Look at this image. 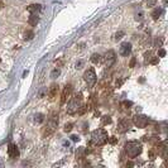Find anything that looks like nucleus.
Instances as JSON below:
<instances>
[{"label":"nucleus","mask_w":168,"mask_h":168,"mask_svg":"<svg viewBox=\"0 0 168 168\" xmlns=\"http://www.w3.org/2000/svg\"><path fill=\"white\" fill-rule=\"evenodd\" d=\"M124 148H125V152H126V154H128L129 157L135 158L141 153V150H143V145H141L140 141L131 140V141H128Z\"/></svg>","instance_id":"f257e3e1"},{"label":"nucleus","mask_w":168,"mask_h":168,"mask_svg":"<svg viewBox=\"0 0 168 168\" xmlns=\"http://www.w3.org/2000/svg\"><path fill=\"white\" fill-rule=\"evenodd\" d=\"M108 139H109L108 133L102 128L96 129L91 134V141H92L94 145H104L106 141H108Z\"/></svg>","instance_id":"f03ea898"},{"label":"nucleus","mask_w":168,"mask_h":168,"mask_svg":"<svg viewBox=\"0 0 168 168\" xmlns=\"http://www.w3.org/2000/svg\"><path fill=\"white\" fill-rule=\"evenodd\" d=\"M82 105V95L81 94H76L73 97H71V100L67 104V113L70 115H73L78 111V109Z\"/></svg>","instance_id":"7ed1b4c3"},{"label":"nucleus","mask_w":168,"mask_h":168,"mask_svg":"<svg viewBox=\"0 0 168 168\" xmlns=\"http://www.w3.org/2000/svg\"><path fill=\"white\" fill-rule=\"evenodd\" d=\"M57 124H58V114L53 113L51 115V118L48 119L47 126H46V129H44V131H43V137H48V135H51L52 133L54 131V129L57 128Z\"/></svg>","instance_id":"20e7f679"},{"label":"nucleus","mask_w":168,"mask_h":168,"mask_svg":"<svg viewBox=\"0 0 168 168\" xmlns=\"http://www.w3.org/2000/svg\"><path fill=\"white\" fill-rule=\"evenodd\" d=\"M84 80L87 82V85L90 87H92L94 85L96 84V80H97V77H96V73H95V68L94 67H91V68H88L86 72L84 73Z\"/></svg>","instance_id":"39448f33"},{"label":"nucleus","mask_w":168,"mask_h":168,"mask_svg":"<svg viewBox=\"0 0 168 168\" xmlns=\"http://www.w3.org/2000/svg\"><path fill=\"white\" fill-rule=\"evenodd\" d=\"M133 123H134V125L138 126V128H145L149 123V119L145 115H135V116L133 118Z\"/></svg>","instance_id":"423d86ee"},{"label":"nucleus","mask_w":168,"mask_h":168,"mask_svg":"<svg viewBox=\"0 0 168 168\" xmlns=\"http://www.w3.org/2000/svg\"><path fill=\"white\" fill-rule=\"evenodd\" d=\"M130 52H131V44L129 42L122 43V46H120V48H119L120 56H123V57H128V56L130 54Z\"/></svg>","instance_id":"0eeeda50"},{"label":"nucleus","mask_w":168,"mask_h":168,"mask_svg":"<svg viewBox=\"0 0 168 168\" xmlns=\"http://www.w3.org/2000/svg\"><path fill=\"white\" fill-rule=\"evenodd\" d=\"M116 61V57H115V52L114 51H109L106 52L105 54V64L106 67H111Z\"/></svg>","instance_id":"6e6552de"},{"label":"nucleus","mask_w":168,"mask_h":168,"mask_svg":"<svg viewBox=\"0 0 168 168\" xmlns=\"http://www.w3.org/2000/svg\"><path fill=\"white\" fill-rule=\"evenodd\" d=\"M129 126H130V122L128 119H122L118 124V130L120 133H126L129 130Z\"/></svg>","instance_id":"1a4fd4ad"},{"label":"nucleus","mask_w":168,"mask_h":168,"mask_svg":"<svg viewBox=\"0 0 168 168\" xmlns=\"http://www.w3.org/2000/svg\"><path fill=\"white\" fill-rule=\"evenodd\" d=\"M8 155L10 158H17L19 157V150H18V147L14 143H10L8 145Z\"/></svg>","instance_id":"9d476101"},{"label":"nucleus","mask_w":168,"mask_h":168,"mask_svg":"<svg viewBox=\"0 0 168 168\" xmlns=\"http://www.w3.org/2000/svg\"><path fill=\"white\" fill-rule=\"evenodd\" d=\"M71 91H72V86L71 85H67L66 87L63 88V92H62V97H61V104H66L67 99L71 95Z\"/></svg>","instance_id":"9b49d317"},{"label":"nucleus","mask_w":168,"mask_h":168,"mask_svg":"<svg viewBox=\"0 0 168 168\" xmlns=\"http://www.w3.org/2000/svg\"><path fill=\"white\" fill-rule=\"evenodd\" d=\"M167 143H168V141H167V140H164L163 143H162L161 145L158 147V148H159V152H158V153H159V155H161L162 158H167V154H168V148H167Z\"/></svg>","instance_id":"f8f14e48"},{"label":"nucleus","mask_w":168,"mask_h":168,"mask_svg":"<svg viewBox=\"0 0 168 168\" xmlns=\"http://www.w3.org/2000/svg\"><path fill=\"white\" fill-rule=\"evenodd\" d=\"M41 9H42V5L41 4H32L27 8V10H28L31 14H37L38 11H41Z\"/></svg>","instance_id":"ddd939ff"},{"label":"nucleus","mask_w":168,"mask_h":168,"mask_svg":"<svg viewBox=\"0 0 168 168\" xmlns=\"http://www.w3.org/2000/svg\"><path fill=\"white\" fill-rule=\"evenodd\" d=\"M38 22H39V17L37 15V14H31V17H29V19H28V23L31 25H37L38 24Z\"/></svg>","instance_id":"4468645a"},{"label":"nucleus","mask_w":168,"mask_h":168,"mask_svg":"<svg viewBox=\"0 0 168 168\" xmlns=\"http://www.w3.org/2000/svg\"><path fill=\"white\" fill-rule=\"evenodd\" d=\"M162 13H163V9H162V8H159V7H158V8H155L154 10H153V13H152L153 19H154V20H157L158 18L162 15Z\"/></svg>","instance_id":"2eb2a0df"},{"label":"nucleus","mask_w":168,"mask_h":168,"mask_svg":"<svg viewBox=\"0 0 168 168\" xmlns=\"http://www.w3.org/2000/svg\"><path fill=\"white\" fill-rule=\"evenodd\" d=\"M91 62L95 63V64L100 63V62H101V56H100L99 53H94V54L91 56Z\"/></svg>","instance_id":"dca6fc26"},{"label":"nucleus","mask_w":168,"mask_h":168,"mask_svg":"<svg viewBox=\"0 0 168 168\" xmlns=\"http://www.w3.org/2000/svg\"><path fill=\"white\" fill-rule=\"evenodd\" d=\"M57 91H58V86L56 84H53L52 86H51V91H49V96H51V99H53V97L56 96Z\"/></svg>","instance_id":"f3484780"},{"label":"nucleus","mask_w":168,"mask_h":168,"mask_svg":"<svg viewBox=\"0 0 168 168\" xmlns=\"http://www.w3.org/2000/svg\"><path fill=\"white\" fill-rule=\"evenodd\" d=\"M43 120H44V115H43V114L38 113V114H35V115H34V122L37 123V124L43 123Z\"/></svg>","instance_id":"a211bd4d"},{"label":"nucleus","mask_w":168,"mask_h":168,"mask_svg":"<svg viewBox=\"0 0 168 168\" xmlns=\"http://www.w3.org/2000/svg\"><path fill=\"white\" fill-rule=\"evenodd\" d=\"M101 123H102V125H108V124H111V118L108 116V115H105V116H102Z\"/></svg>","instance_id":"6ab92c4d"},{"label":"nucleus","mask_w":168,"mask_h":168,"mask_svg":"<svg viewBox=\"0 0 168 168\" xmlns=\"http://www.w3.org/2000/svg\"><path fill=\"white\" fill-rule=\"evenodd\" d=\"M162 43H163V38H162V37L155 38V41H154V47H157V48H161V47H162Z\"/></svg>","instance_id":"aec40b11"},{"label":"nucleus","mask_w":168,"mask_h":168,"mask_svg":"<svg viewBox=\"0 0 168 168\" xmlns=\"http://www.w3.org/2000/svg\"><path fill=\"white\" fill-rule=\"evenodd\" d=\"M33 37H34V33L32 31H28L25 33V39L27 41H31V39H33Z\"/></svg>","instance_id":"412c9836"},{"label":"nucleus","mask_w":168,"mask_h":168,"mask_svg":"<svg viewBox=\"0 0 168 168\" xmlns=\"http://www.w3.org/2000/svg\"><path fill=\"white\" fill-rule=\"evenodd\" d=\"M60 73H61V71L58 70V68L53 70L52 72H51V77H52V78H56V77H57V76H60Z\"/></svg>","instance_id":"4be33fe9"},{"label":"nucleus","mask_w":168,"mask_h":168,"mask_svg":"<svg viewBox=\"0 0 168 168\" xmlns=\"http://www.w3.org/2000/svg\"><path fill=\"white\" fill-rule=\"evenodd\" d=\"M124 34H125V33H124L123 31H119L116 34H115V41H119V39H122V38L124 37Z\"/></svg>","instance_id":"5701e85b"},{"label":"nucleus","mask_w":168,"mask_h":168,"mask_svg":"<svg viewBox=\"0 0 168 168\" xmlns=\"http://www.w3.org/2000/svg\"><path fill=\"white\" fill-rule=\"evenodd\" d=\"M122 105L124 106V108L129 109V108H131V106H133V102H131V101H128V100H125V101L122 102Z\"/></svg>","instance_id":"b1692460"},{"label":"nucleus","mask_w":168,"mask_h":168,"mask_svg":"<svg viewBox=\"0 0 168 168\" xmlns=\"http://www.w3.org/2000/svg\"><path fill=\"white\" fill-rule=\"evenodd\" d=\"M155 4H157V0H148V1H147V7L148 8L155 7Z\"/></svg>","instance_id":"393cba45"},{"label":"nucleus","mask_w":168,"mask_h":168,"mask_svg":"<svg viewBox=\"0 0 168 168\" xmlns=\"http://www.w3.org/2000/svg\"><path fill=\"white\" fill-rule=\"evenodd\" d=\"M143 18H144V13L143 11H139V13L137 14V17H135V19H137L138 22H140V20H143Z\"/></svg>","instance_id":"a878e982"},{"label":"nucleus","mask_w":168,"mask_h":168,"mask_svg":"<svg viewBox=\"0 0 168 168\" xmlns=\"http://www.w3.org/2000/svg\"><path fill=\"white\" fill-rule=\"evenodd\" d=\"M72 126H73V125H72L71 123H70V124H66V125H64V131H66V133H70L71 130H72Z\"/></svg>","instance_id":"bb28decb"},{"label":"nucleus","mask_w":168,"mask_h":168,"mask_svg":"<svg viewBox=\"0 0 168 168\" xmlns=\"http://www.w3.org/2000/svg\"><path fill=\"white\" fill-rule=\"evenodd\" d=\"M166 56V51H164L163 48H159V51H158V57H164Z\"/></svg>","instance_id":"cd10ccee"},{"label":"nucleus","mask_w":168,"mask_h":168,"mask_svg":"<svg viewBox=\"0 0 168 168\" xmlns=\"http://www.w3.org/2000/svg\"><path fill=\"white\" fill-rule=\"evenodd\" d=\"M82 66H84V61H78L77 63H76V68H81Z\"/></svg>","instance_id":"c85d7f7f"},{"label":"nucleus","mask_w":168,"mask_h":168,"mask_svg":"<svg viewBox=\"0 0 168 168\" xmlns=\"http://www.w3.org/2000/svg\"><path fill=\"white\" fill-rule=\"evenodd\" d=\"M71 139H72L73 141H78L80 140V137H78V135H71Z\"/></svg>","instance_id":"c756f323"},{"label":"nucleus","mask_w":168,"mask_h":168,"mask_svg":"<svg viewBox=\"0 0 168 168\" xmlns=\"http://www.w3.org/2000/svg\"><path fill=\"white\" fill-rule=\"evenodd\" d=\"M108 140L110 141L111 144H115V143H116V141H118V139H116V138H115V137H111L110 139H108Z\"/></svg>","instance_id":"7c9ffc66"},{"label":"nucleus","mask_w":168,"mask_h":168,"mask_svg":"<svg viewBox=\"0 0 168 168\" xmlns=\"http://www.w3.org/2000/svg\"><path fill=\"white\" fill-rule=\"evenodd\" d=\"M123 82H124V80H116V87H120V86H122Z\"/></svg>","instance_id":"2f4dec72"},{"label":"nucleus","mask_w":168,"mask_h":168,"mask_svg":"<svg viewBox=\"0 0 168 168\" xmlns=\"http://www.w3.org/2000/svg\"><path fill=\"white\" fill-rule=\"evenodd\" d=\"M150 63H152V64H157V63H158V57H154V58H152V61H150Z\"/></svg>","instance_id":"473e14b6"},{"label":"nucleus","mask_w":168,"mask_h":168,"mask_svg":"<svg viewBox=\"0 0 168 168\" xmlns=\"http://www.w3.org/2000/svg\"><path fill=\"white\" fill-rule=\"evenodd\" d=\"M135 62H137V60H135V58L133 57V58H131V61H130V64H129V66H130V67H134V66H135Z\"/></svg>","instance_id":"72a5a7b5"},{"label":"nucleus","mask_w":168,"mask_h":168,"mask_svg":"<svg viewBox=\"0 0 168 168\" xmlns=\"http://www.w3.org/2000/svg\"><path fill=\"white\" fill-rule=\"evenodd\" d=\"M46 91H47V88H43V90L39 92V97H43V96H44V94H46Z\"/></svg>","instance_id":"f704fd0d"},{"label":"nucleus","mask_w":168,"mask_h":168,"mask_svg":"<svg viewBox=\"0 0 168 168\" xmlns=\"http://www.w3.org/2000/svg\"><path fill=\"white\" fill-rule=\"evenodd\" d=\"M149 157H150V159H154V152H153V150L149 152Z\"/></svg>","instance_id":"c9c22d12"},{"label":"nucleus","mask_w":168,"mask_h":168,"mask_svg":"<svg viewBox=\"0 0 168 168\" xmlns=\"http://www.w3.org/2000/svg\"><path fill=\"white\" fill-rule=\"evenodd\" d=\"M62 144H63V147H67V148H68V147H70V141H67V140H64Z\"/></svg>","instance_id":"e433bc0d"},{"label":"nucleus","mask_w":168,"mask_h":168,"mask_svg":"<svg viewBox=\"0 0 168 168\" xmlns=\"http://www.w3.org/2000/svg\"><path fill=\"white\" fill-rule=\"evenodd\" d=\"M144 56H145V61H148L149 60V56H150V52H147Z\"/></svg>","instance_id":"4c0bfd02"},{"label":"nucleus","mask_w":168,"mask_h":168,"mask_svg":"<svg viewBox=\"0 0 168 168\" xmlns=\"http://www.w3.org/2000/svg\"><path fill=\"white\" fill-rule=\"evenodd\" d=\"M126 167H133V163H130V162H129V163H126Z\"/></svg>","instance_id":"58836bf2"}]
</instances>
